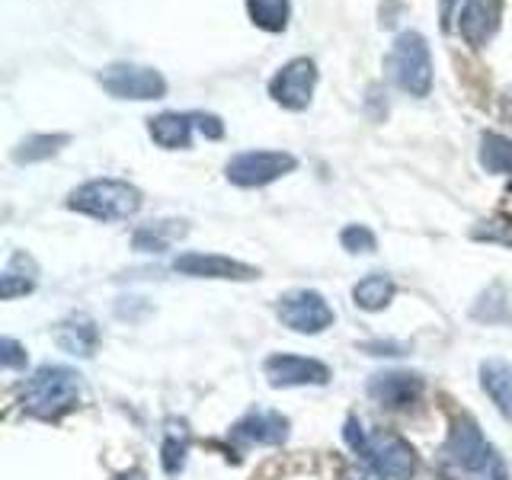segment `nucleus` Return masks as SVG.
Segmentation results:
<instances>
[{"label":"nucleus","mask_w":512,"mask_h":480,"mask_svg":"<svg viewBox=\"0 0 512 480\" xmlns=\"http://www.w3.org/2000/svg\"><path fill=\"white\" fill-rule=\"evenodd\" d=\"M445 480H506V464L474 420L461 416L442 445Z\"/></svg>","instance_id":"f257e3e1"},{"label":"nucleus","mask_w":512,"mask_h":480,"mask_svg":"<svg viewBox=\"0 0 512 480\" xmlns=\"http://www.w3.org/2000/svg\"><path fill=\"white\" fill-rule=\"evenodd\" d=\"M343 436L349 442V448L356 452L362 461L372 464L375 471H381L384 477H391V480H410L416 474V455H413V448L394 436V432H368L356 416H349L346 420V429H343Z\"/></svg>","instance_id":"f03ea898"},{"label":"nucleus","mask_w":512,"mask_h":480,"mask_svg":"<svg viewBox=\"0 0 512 480\" xmlns=\"http://www.w3.org/2000/svg\"><path fill=\"white\" fill-rule=\"evenodd\" d=\"M80 397V375L74 368L64 365H42L36 375H32L23 391H20V404L26 413L42 416V420H55L64 410H71Z\"/></svg>","instance_id":"7ed1b4c3"},{"label":"nucleus","mask_w":512,"mask_h":480,"mask_svg":"<svg viewBox=\"0 0 512 480\" xmlns=\"http://www.w3.org/2000/svg\"><path fill=\"white\" fill-rule=\"evenodd\" d=\"M384 71H388L391 84L400 93H410L423 100L432 90V52L423 32L407 29L394 39L388 58H384Z\"/></svg>","instance_id":"20e7f679"},{"label":"nucleus","mask_w":512,"mask_h":480,"mask_svg":"<svg viewBox=\"0 0 512 480\" xmlns=\"http://www.w3.org/2000/svg\"><path fill=\"white\" fill-rule=\"evenodd\" d=\"M68 208L96 221H125L138 215L141 192L125 180H90L71 192Z\"/></svg>","instance_id":"39448f33"},{"label":"nucleus","mask_w":512,"mask_h":480,"mask_svg":"<svg viewBox=\"0 0 512 480\" xmlns=\"http://www.w3.org/2000/svg\"><path fill=\"white\" fill-rule=\"evenodd\" d=\"M100 84L109 96L116 100H164L167 96V80L160 71L144 68V64H109V68L100 74Z\"/></svg>","instance_id":"423d86ee"},{"label":"nucleus","mask_w":512,"mask_h":480,"mask_svg":"<svg viewBox=\"0 0 512 480\" xmlns=\"http://www.w3.org/2000/svg\"><path fill=\"white\" fill-rule=\"evenodd\" d=\"M298 167V160L285 151H244L228 160V180L240 189H260L276 183L279 176L292 173Z\"/></svg>","instance_id":"0eeeda50"},{"label":"nucleus","mask_w":512,"mask_h":480,"mask_svg":"<svg viewBox=\"0 0 512 480\" xmlns=\"http://www.w3.org/2000/svg\"><path fill=\"white\" fill-rule=\"evenodd\" d=\"M279 320L295 333H324L327 327H333V308L327 304V298L314 292V288H295L279 298Z\"/></svg>","instance_id":"6e6552de"},{"label":"nucleus","mask_w":512,"mask_h":480,"mask_svg":"<svg viewBox=\"0 0 512 480\" xmlns=\"http://www.w3.org/2000/svg\"><path fill=\"white\" fill-rule=\"evenodd\" d=\"M314 87H317V64L311 58H292L269 80V96L279 106L301 112L311 106Z\"/></svg>","instance_id":"1a4fd4ad"},{"label":"nucleus","mask_w":512,"mask_h":480,"mask_svg":"<svg viewBox=\"0 0 512 480\" xmlns=\"http://www.w3.org/2000/svg\"><path fill=\"white\" fill-rule=\"evenodd\" d=\"M173 269L192 279H231V282H250L260 276V269H253L240 260L221 253H180L173 260Z\"/></svg>","instance_id":"9d476101"},{"label":"nucleus","mask_w":512,"mask_h":480,"mask_svg":"<svg viewBox=\"0 0 512 480\" xmlns=\"http://www.w3.org/2000/svg\"><path fill=\"white\" fill-rule=\"evenodd\" d=\"M263 375L272 388H304V384H327L330 368L304 356H269Z\"/></svg>","instance_id":"9b49d317"},{"label":"nucleus","mask_w":512,"mask_h":480,"mask_svg":"<svg viewBox=\"0 0 512 480\" xmlns=\"http://www.w3.org/2000/svg\"><path fill=\"white\" fill-rule=\"evenodd\" d=\"M458 32L471 48H484L503 20V0H464L458 10Z\"/></svg>","instance_id":"f8f14e48"},{"label":"nucleus","mask_w":512,"mask_h":480,"mask_svg":"<svg viewBox=\"0 0 512 480\" xmlns=\"http://www.w3.org/2000/svg\"><path fill=\"white\" fill-rule=\"evenodd\" d=\"M423 394V378L410 372H381L368 381V397L388 410H407Z\"/></svg>","instance_id":"ddd939ff"},{"label":"nucleus","mask_w":512,"mask_h":480,"mask_svg":"<svg viewBox=\"0 0 512 480\" xmlns=\"http://www.w3.org/2000/svg\"><path fill=\"white\" fill-rule=\"evenodd\" d=\"M231 436L240 442H256V445H279L288 439V420L276 410H250L244 420H237Z\"/></svg>","instance_id":"4468645a"},{"label":"nucleus","mask_w":512,"mask_h":480,"mask_svg":"<svg viewBox=\"0 0 512 480\" xmlns=\"http://www.w3.org/2000/svg\"><path fill=\"white\" fill-rule=\"evenodd\" d=\"M55 343L68 356L90 359L96 346H100V330H96V324L87 314H71L55 327Z\"/></svg>","instance_id":"2eb2a0df"},{"label":"nucleus","mask_w":512,"mask_h":480,"mask_svg":"<svg viewBox=\"0 0 512 480\" xmlns=\"http://www.w3.org/2000/svg\"><path fill=\"white\" fill-rule=\"evenodd\" d=\"M192 128H196V116H192V112H160V116L148 119V135L164 151L189 148Z\"/></svg>","instance_id":"dca6fc26"},{"label":"nucleus","mask_w":512,"mask_h":480,"mask_svg":"<svg viewBox=\"0 0 512 480\" xmlns=\"http://www.w3.org/2000/svg\"><path fill=\"white\" fill-rule=\"evenodd\" d=\"M480 384L506 420H512V365L503 359L480 362Z\"/></svg>","instance_id":"f3484780"},{"label":"nucleus","mask_w":512,"mask_h":480,"mask_svg":"<svg viewBox=\"0 0 512 480\" xmlns=\"http://www.w3.org/2000/svg\"><path fill=\"white\" fill-rule=\"evenodd\" d=\"M186 234V221H151L132 234V247L138 253H167Z\"/></svg>","instance_id":"a211bd4d"},{"label":"nucleus","mask_w":512,"mask_h":480,"mask_svg":"<svg viewBox=\"0 0 512 480\" xmlns=\"http://www.w3.org/2000/svg\"><path fill=\"white\" fill-rule=\"evenodd\" d=\"M32 288H36V263L26 253H13L4 276H0V298L10 301L16 295H29Z\"/></svg>","instance_id":"6ab92c4d"},{"label":"nucleus","mask_w":512,"mask_h":480,"mask_svg":"<svg viewBox=\"0 0 512 480\" xmlns=\"http://www.w3.org/2000/svg\"><path fill=\"white\" fill-rule=\"evenodd\" d=\"M394 282L391 276H384V272H372V276H365L362 282H356L352 288V301L359 304L362 311H384L394 298Z\"/></svg>","instance_id":"aec40b11"},{"label":"nucleus","mask_w":512,"mask_h":480,"mask_svg":"<svg viewBox=\"0 0 512 480\" xmlns=\"http://www.w3.org/2000/svg\"><path fill=\"white\" fill-rule=\"evenodd\" d=\"M480 167L487 173L512 176V138L500 132H487L480 138Z\"/></svg>","instance_id":"412c9836"},{"label":"nucleus","mask_w":512,"mask_h":480,"mask_svg":"<svg viewBox=\"0 0 512 480\" xmlns=\"http://www.w3.org/2000/svg\"><path fill=\"white\" fill-rule=\"evenodd\" d=\"M247 13L253 26H260L263 32H282L292 16V4L288 0H247Z\"/></svg>","instance_id":"4be33fe9"},{"label":"nucleus","mask_w":512,"mask_h":480,"mask_svg":"<svg viewBox=\"0 0 512 480\" xmlns=\"http://www.w3.org/2000/svg\"><path fill=\"white\" fill-rule=\"evenodd\" d=\"M68 141H71V135H32V138L20 141V148L13 151V160L16 164H39V160L55 157Z\"/></svg>","instance_id":"5701e85b"},{"label":"nucleus","mask_w":512,"mask_h":480,"mask_svg":"<svg viewBox=\"0 0 512 480\" xmlns=\"http://www.w3.org/2000/svg\"><path fill=\"white\" fill-rule=\"evenodd\" d=\"M340 244L349 253H375L378 240L372 231L365 228V224H349V228H343V234H340Z\"/></svg>","instance_id":"b1692460"},{"label":"nucleus","mask_w":512,"mask_h":480,"mask_svg":"<svg viewBox=\"0 0 512 480\" xmlns=\"http://www.w3.org/2000/svg\"><path fill=\"white\" fill-rule=\"evenodd\" d=\"M160 461H164V471L167 474H180L183 464H186V439L167 436L164 448H160Z\"/></svg>","instance_id":"393cba45"},{"label":"nucleus","mask_w":512,"mask_h":480,"mask_svg":"<svg viewBox=\"0 0 512 480\" xmlns=\"http://www.w3.org/2000/svg\"><path fill=\"white\" fill-rule=\"evenodd\" d=\"M0 365H4V368H23L26 365L23 346L16 343V340H10V336H4V340H0Z\"/></svg>","instance_id":"a878e982"},{"label":"nucleus","mask_w":512,"mask_h":480,"mask_svg":"<svg viewBox=\"0 0 512 480\" xmlns=\"http://www.w3.org/2000/svg\"><path fill=\"white\" fill-rule=\"evenodd\" d=\"M192 116H196V128L205 138H212V141L224 138V122L218 116H212V112H192Z\"/></svg>","instance_id":"bb28decb"},{"label":"nucleus","mask_w":512,"mask_h":480,"mask_svg":"<svg viewBox=\"0 0 512 480\" xmlns=\"http://www.w3.org/2000/svg\"><path fill=\"white\" fill-rule=\"evenodd\" d=\"M340 480H384V474L375 471L372 464H346L340 471Z\"/></svg>","instance_id":"cd10ccee"},{"label":"nucleus","mask_w":512,"mask_h":480,"mask_svg":"<svg viewBox=\"0 0 512 480\" xmlns=\"http://www.w3.org/2000/svg\"><path fill=\"white\" fill-rule=\"evenodd\" d=\"M372 356H400V346H394V343H368L365 346Z\"/></svg>","instance_id":"c85d7f7f"},{"label":"nucleus","mask_w":512,"mask_h":480,"mask_svg":"<svg viewBox=\"0 0 512 480\" xmlns=\"http://www.w3.org/2000/svg\"><path fill=\"white\" fill-rule=\"evenodd\" d=\"M503 116H506V119H512V87L503 93Z\"/></svg>","instance_id":"c756f323"},{"label":"nucleus","mask_w":512,"mask_h":480,"mask_svg":"<svg viewBox=\"0 0 512 480\" xmlns=\"http://www.w3.org/2000/svg\"><path fill=\"white\" fill-rule=\"evenodd\" d=\"M116 480H148V477H144V471H138V468H135V471H125V474H119Z\"/></svg>","instance_id":"7c9ffc66"}]
</instances>
